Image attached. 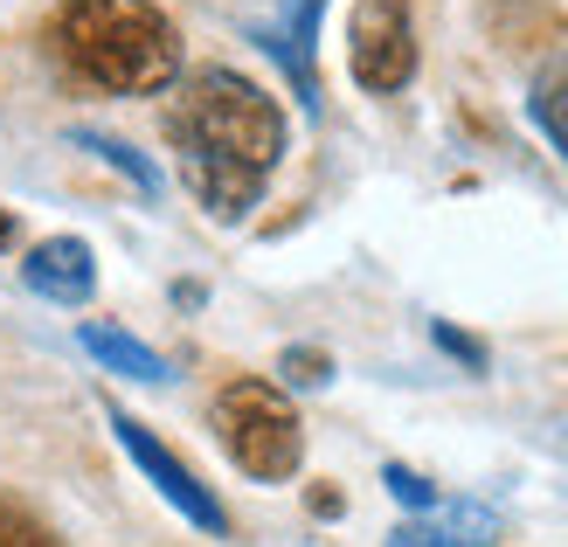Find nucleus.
Here are the masks:
<instances>
[{"label":"nucleus","mask_w":568,"mask_h":547,"mask_svg":"<svg viewBox=\"0 0 568 547\" xmlns=\"http://www.w3.org/2000/svg\"><path fill=\"white\" fill-rule=\"evenodd\" d=\"M166 146L181 153V181L215 222H243L284 160V111L243 70H194L166 104Z\"/></svg>","instance_id":"1"},{"label":"nucleus","mask_w":568,"mask_h":547,"mask_svg":"<svg viewBox=\"0 0 568 547\" xmlns=\"http://www.w3.org/2000/svg\"><path fill=\"white\" fill-rule=\"evenodd\" d=\"M49 42L63 70L104 98H153L181 77V36L153 0H63Z\"/></svg>","instance_id":"2"},{"label":"nucleus","mask_w":568,"mask_h":547,"mask_svg":"<svg viewBox=\"0 0 568 547\" xmlns=\"http://www.w3.org/2000/svg\"><path fill=\"white\" fill-rule=\"evenodd\" d=\"M215 437L222 450H230V465L250 472V478H292L298 472V457H305V429H298V409L284 402L277 382H230L215 395Z\"/></svg>","instance_id":"3"},{"label":"nucleus","mask_w":568,"mask_h":547,"mask_svg":"<svg viewBox=\"0 0 568 547\" xmlns=\"http://www.w3.org/2000/svg\"><path fill=\"white\" fill-rule=\"evenodd\" d=\"M347 63H354V83L375 98L403 91L416 77V28L403 0H361L347 21Z\"/></svg>","instance_id":"4"},{"label":"nucleus","mask_w":568,"mask_h":547,"mask_svg":"<svg viewBox=\"0 0 568 547\" xmlns=\"http://www.w3.org/2000/svg\"><path fill=\"white\" fill-rule=\"evenodd\" d=\"M111 429H119L125 457H132L139 472H146V485H153V493H160L166 506L181 513L187 527H202V534H230V513H222V499H215L209 485L194 478V472L181 465V457H174V450H166V444L153 437L146 423H139V416H125V409H111Z\"/></svg>","instance_id":"5"},{"label":"nucleus","mask_w":568,"mask_h":547,"mask_svg":"<svg viewBox=\"0 0 568 547\" xmlns=\"http://www.w3.org/2000/svg\"><path fill=\"white\" fill-rule=\"evenodd\" d=\"M21 277H28V292H42L55 305H83L98 292V256L77 236H49V243H36L21 256Z\"/></svg>","instance_id":"6"},{"label":"nucleus","mask_w":568,"mask_h":547,"mask_svg":"<svg viewBox=\"0 0 568 547\" xmlns=\"http://www.w3.org/2000/svg\"><path fill=\"white\" fill-rule=\"evenodd\" d=\"M312 36H320V0H284V21L264 28V49L284 63L305 104H320V70H312Z\"/></svg>","instance_id":"7"},{"label":"nucleus","mask_w":568,"mask_h":547,"mask_svg":"<svg viewBox=\"0 0 568 547\" xmlns=\"http://www.w3.org/2000/svg\"><path fill=\"white\" fill-rule=\"evenodd\" d=\"M77 340H83V354L104 361L111 374H132V382H166V361L146 347V340H132V333H119V326L83 320V326H77Z\"/></svg>","instance_id":"8"},{"label":"nucleus","mask_w":568,"mask_h":547,"mask_svg":"<svg viewBox=\"0 0 568 547\" xmlns=\"http://www.w3.org/2000/svg\"><path fill=\"white\" fill-rule=\"evenodd\" d=\"M527 119L541 125V139L568 160V55L534 77V91H527Z\"/></svg>","instance_id":"9"},{"label":"nucleus","mask_w":568,"mask_h":547,"mask_svg":"<svg viewBox=\"0 0 568 547\" xmlns=\"http://www.w3.org/2000/svg\"><path fill=\"white\" fill-rule=\"evenodd\" d=\"M486 527V513H450V520H403L388 534V547H471L465 534Z\"/></svg>","instance_id":"10"},{"label":"nucleus","mask_w":568,"mask_h":547,"mask_svg":"<svg viewBox=\"0 0 568 547\" xmlns=\"http://www.w3.org/2000/svg\"><path fill=\"white\" fill-rule=\"evenodd\" d=\"M77 146H83V153H104V160L119 166V174H125L139 194H160V174H153V160H146V153H132L125 139H104V132H77Z\"/></svg>","instance_id":"11"},{"label":"nucleus","mask_w":568,"mask_h":547,"mask_svg":"<svg viewBox=\"0 0 568 547\" xmlns=\"http://www.w3.org/2000/svg\"><path fill=\"white\" fill-rule=\"evenodd\" d=\"M0 547H63V540H55V527L42 520V513L0 499Z\"/></svg>","instance_id":"12"},{"label":"nucleus","mask_w":568,"mask_h":547,"mask_svg":"<svg viewBox=\"0 0 568 547\" xmlns=\"http://www.w3.org/2000/svg\"><path fill=\"white\" fill-rule=\"evenodd\" d=\"M277 374H284L292 388H326V382H333V354H320V347H284Z\"/></svg>","instance_id":"13"},{"label":"nucleus","mask_w":568,"mask_h":547,"mask_svg":"<svg viewBox=\"0 0 568 547\" xmlns=\"http://www.w3.org/2000/svg\"><path fill=\"white\" fill-rule=\"evenodd\" d=\"M382 478H388V493H395V499H403L409 513H437V485H430V478H416L409 465H388Z\"/></svg>","instance_id":"14"},{"label":"nucleus","mask_w":568,"mask_h":547,"mask_svg":"<svg viewBox=\"0 0 568 547\" xmlns=\"http://www.w3.org/2000/svg\"><path fill=\"white\" fill-rule=\"evenodd\" d=\"M437 347H444V354H458L465 367H486V347H478V340H465L458 326H437Z\"/></svg>","instance_id":"15"},{"label":"nucleus","mask_w":568,"mask_h":547,"mask_svg":"<svg viewBox=\"0 0 568 547\" xmlns=\"http://www.w3.org/2000/svg\"><path fill=\"white\" fill-rule=\"evenodd\" d=\"M339 506H347V499H339V493H333V485H320V493H312V513H320V520H333V513H339Z\"/></svg>","instance_id":"16"},{"label":"nucleus","mask_w":568,"mask_h":547,"mask_svg":"<svg viewBox=\"0 0 568 547\" xmlns=\"http://www.w3.org/2000/svg\"><path fill=\"white\" fill-rule=\"evenodd\" d=\"M8 243H14V215H8V209H0V250H8Z\"/></svg>","instance_id":"17"}]
</instances>
